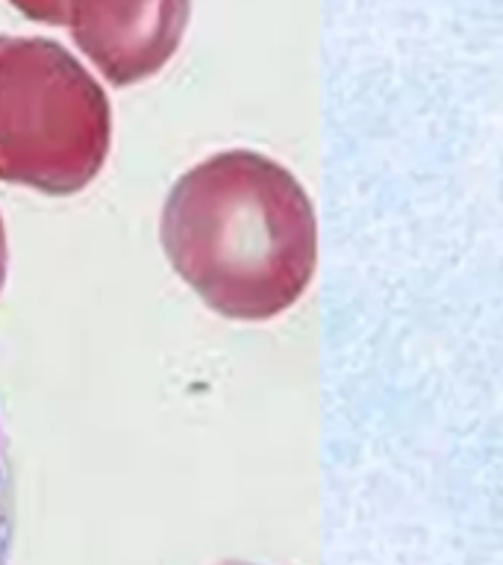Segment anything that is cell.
<instances>
[{"mask_svg": "<svg viewBox=\"0 0 503 565\" xmlns=\"http://www.w3.org/2000/svg\"><path fill=\"white\" fill-rule=\"evenodd\" d=\"M159 235L183 283L236 321L295 307L318 266L309 194L254 151H224L185 171L165 198Z\"/></svg>", "mask_w": 503, "mask_h": 565, "instance_id": "obj_1", "label": "cell"}, {"mask_svg": "<svg viewBox=\"0 0 503 565\" xmlns=\"http://www.w3.org/2000/svg\"><path fill=\"white\" fill-rule=\"evenodd\" d=\"M227 565H242V562H227Z\"/></svg>", "mask_w": 503, "mask_h": 565, "instance_id": "obj_7", "label": "cell"}, {"mask_svg": "<svg viewBox=\"0 0 503 565\" xmlns=\"http://www.w3.org/2000/svg\"><path fill=\"white\" fill-rule=\"evenodd\" d=\"M26 18L45 24H65L68 21V0H12Z\"/></svg>", "mask_w": 503, "mask_h": 565, "instance_id": "obj_5", "label": "cell"}, {"mask_svg": "<svg viewBox=\"0 0 503 565\" xmlns=\"http://www.w3.org/2000/svg\"><path fill=\"white\" fill-rule=\"evenodd\" d=\"M12 536H16V483H12L4 433H0V565H9Z\"/></svg>", "mask_w": 503, "mask_h": 565, "instance_id": "obj_4", "label": "cell"}, {"mask_svg": "<svg viewBox=\"0 0 503 565\" xmlns=\"http://www.w3.org/2000/svg\"><path fill=\"white\" fill-rule=\"evenodd\" d=\"M192 0H68L74 42L112 86L148 80L177 54Z\"/></svg>", "mask_w": 503, "mask_h": 565, "instance_id": "obj_3", "label": "cell"}, {"mask_svg": "<svg viewBox=\"0 0 503 565\" xmlns=\"http://www.w3.org/2000/svg\"><path fill=\"white\" fill-rule=\"evenodd\" d=\"M110 139V100L68 50L0 36V180L77 194L103 171Z\"/></svg>", "mask_w": 503, "mask_h": 565, "instance_id": "obj_2", "label": "cell"}, {"mask_svg": "<svg viewBox=\"0 0 503 565\" xmlns=\"http://www.w3.org/2000/svg\"><path fill=\"white\" fill-rule=\"evenodd\" d=\"M6 271H9V242H6L4 215H0V292H4V283H6Z\"/></svg>", "mask_w": 503, "mask_h": 565, "instance_id": "obj_6", "label": "cell"}]
</instances>
